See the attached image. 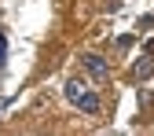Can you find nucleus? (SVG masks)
Returning a JSON list of instances; mask_svg holds the SVG:
<instances>
[{"instance_id":"1","label":"nucleus","mask_w":154,"mask_h":136,"mask_svg":"<svg viewBox=\"0 0 154 136\" xmlns=\"http://www.w3.org/2000/svg\"><path fill=\"white\" fill-rule=\"evenodd\" d=\"M66 100L77 107V110H85V114H99V96H95L85 81H66Z\"/></svg>"},{"instance_id":"2","label":"nucleus","mask_w":154,"mask_h":136,"mask_svg":"<svg viewBox=\"0 0 154 136\" xmlns=\"http://www.w3.org/2000/svg\"><path fill=\"white\" fill-rule=\"evenodd\" d=\"M81 63H85V70L95 77V81H106V77H110V66H106V59H103V55H92V52H88Z\"/></svg>"},{"instance_id":"3","label":"nucleus","mask_w":154,"mask_h":136,"mask_svg":"<svg viewBox=\"0 0 154 136\" xmlns=\"http://www.w3.org/2000/svg\"><path fill=\"white\" fill-rule=\"evenodd\" d=\"M150 74H154V59H150V55H143V59L132 66V77H136V81H147Z\"/></svg>"},{"instance_id":"4","label":"nucleus","mask_w":154,"mask_h":136,"mask_svg":"<svg viewBox=\"0 0 154 136\" xmlns=\"http://www.w3.org/2000/svg\"><path fill=\"white\" fill-rule=\"evenodd\" d=\"M4 59H8V41H4V33H0V66H4Z\"/></svg>"}]
</instances>
